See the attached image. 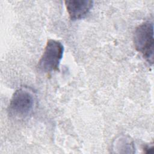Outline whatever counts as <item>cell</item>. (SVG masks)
Here are the masks:
<instances>
[{
	"label": "cell",
	"mask_w": 154,
	"mask_h": 154,
	"mask_svg": "<svg viewBox=\"0 0 154 154\" xmlns=\"http://www.w3.org/2000/svg\"><path fill=\"white\" fill-rule=\"evenodd\" d=\"M64 2L72 20L83 18L93 6V1L90 0H70Z\"/></svg>",
	"instance_id": "4"
},
{
	"label": "cell",
	"mask_w": 154,
	"mask_h": 154,
	"mask_svg": "<svg viewBox=\"0 0 154 154\" xmlns=\"http://www.w3.org/2000/svg\"><path fill=\"white\" fill-rule=\"evenodd\" d=\"M35 105V96L31 90L21 87L13 93L10 100L8 112L16 119H24L30 116Z\"/></svg>",
	"instance_id": "1"
},
{
	"label": "cell",
	"mask_w": 154,
	"mask_h": 154,
	"mask_svg": "<svg viewBox=\"0 0 154 154\" xmlns=\"http://www.w3.org/2000/svg\"><path fill=\"white\" fill-rule=\"evenodd\" d=\"M63 52L64 46L61 42L52 39L48 40L38 63L39 70L45 73L58 70Z\"/></svg>",
	"instance_id": "3"
},
{
	"label": "cell",
	"mask_w": 154,
	"mask_h": 154,
	"mask_svg": "<svg viewBox=\"0 0 154 154\" xmlns=\"http://www.w3.org/2000/svg\"><path fill=\"white\" fill-rule=\"evenodd\" d=\"M134 43L135 49L151 65L153 64V23L146 21L139 25L135 29Z\"/></svg>",
	"instance_id": "2"
}]
</instances>
